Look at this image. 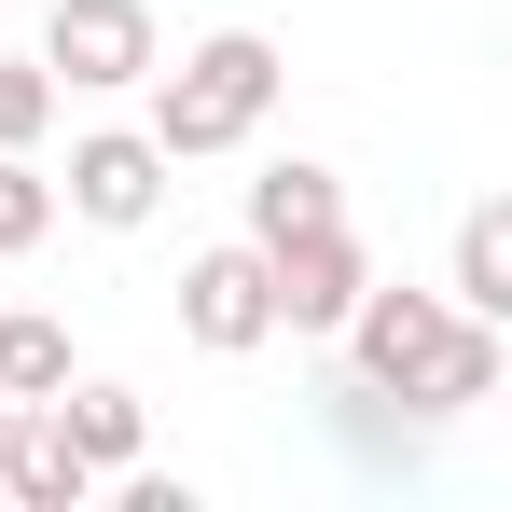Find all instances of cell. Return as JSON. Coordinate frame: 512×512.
<instances>
[{
  "mask_svg": "<svg viewBox=\"0 0 512 512\" xmlns=\"http://www.w3.org/2000/svg\"><path fill=\"white\" fill-rule=\"evenodd\" d=\"M360 236L346 222H319V236H277L263 250V291H277V333H346V305H360Z\"/></svg>",
  "mask_w": 512,
  "mask_h": 512,
  "instance_id": "cell-6",
  "label": "cell"
},
{
  "mask_svg": "<svg viewBox=\"0 0 512 512\" xmlns=\"http://www.w3.org/2000/svg\"><path fill=\"white\" fill-rule=\"evenodd\" d=\"M0 429H14V402H0Z\"/></svg>",
  "mask_w": 512,
  "mask_h": 512,
  "instance_id": "cell-14",
  "label": "cell"
},
{
  "mask_svg": "<svg viewBox=\"0 0 512 512\" xmlns=\"http://www.w3.org/2000/svg\"><path fill=\"white\" fill-rule=\"evenodd\" d=\"M153 56H167V28H153L139 0H56V14H42L56 97H125V84H153Z\"/></svg>",
  "mask_w": 512,
  "mask_h": 512,
  "instance_id": "cell-3",
  "label": "cell"
},
{
  "mask_svg": "<svg viewBox=\"0 0 512 512\" xmlns=\"http://www.w3.org/2000/svg\"><path fill=\"white\" fill-rule=\"evenodd\" d=\"M56 208H84L97 236H139V222L167 208V153H153L139 125H84L70 167H56Z\"/></svg>",
  "mask_w": 512,
  "mask_h": 512,
  "instance_id": "cell-4",
  "label": "cell"
},
{
  "mask_svg": "<svg viewBox=\"0 0 512 512\" xmlns=\"http://www.w3.org/2000/svg\"><path fill=\"white\" fill-rule=\"evenodd\" d=\"M56 388H70V319L14 305L0 319V402H56Z\"/></svg>",
  "mask_w": 512,
  "mask_h": 512,
  "instance_id": "cell-11",
  "label": "cell"
},
{
  "mask_svg": "<svg viewBox=\"0 0 512 512\" xmlns=\"http://www.w3.org/2000/svg\"><path fill=\"white\" fill-rule=\"evenodd\" d=\"M277 84H291V70H277V42H263V28H208V42H194L180 70L153 56V125H139V139H153L167 167H208V153L263 139Z\"/></svg>",
  "mask_w": 512,
  "mask_h": 512,
  "instance_id": "cell-2",
  "label": "cell"
},
{
  "mask_svg": "<svg viewBox=\"0 0 512 512\" xmlns=\"http://www.w3.org/2000/svg\"><path fill=\"white\" fill-rule=\"evenodd\" d=\"M0 499L14 512H84L97 499V471H84V443L56 429V402H14V429H0Z\"/></svg>",
  "mask_w": 512,
  "mask_h": 512,
  "instance_id": "cell-7",
  "label": "cell"
},
{
  "mask_svg": "<svg viewBox=\"0 0 512 512\" xmlns=\"http://www.w3.org/2000/svg\"><path fill=\"white\" fill-rule=\"evenodd\" d=\"M180 333L208 346V360H250V346H277V291H263V250H250V236L180 263Z\"/></svg>",
  "mask_w": 512,
  "mask_h": 512,
  "instance_id": "cell-5",
  "label": "cell"
},
{
  "mask_svg": "<svg viewBox=\"0 0 512 512\" xmlns=\"http://www.w3.org/2000/svg\"><path fill=\"white\" fill-rule=\"evenodd\" d=\"M346 374L388 388L402 416H471V402H499L512 346H499V319H457L443 291H374V277H360V305H346Z\"/></svg>",
  "mask_w": 512,
  "mask_h": 512,
  "instance_id": "cell-1",
  "label": "cell"
},
{
  "mask_svg": "<svg viewBox=\"0 0 512 512\" xmlns=\"http://www.w3.org/2000/svg\"><path fill=\"white\" fill-rule=\"evenodd\" d=\"M56 429L84 443V471L111 485V471H139V443H153V402H139V388H111V374H70V388H56Z\"/></svg>",
  "mask_w": 512,
  "mask_h": 512,
  "instance_id": "cell-8",
  "label": "cell"
},
{
  "mask_svg": "<svg viewBox=\"0 0 512 512\" xmlns=\"http://www.w3.org/2000/svg\"><path fill=\"white\" fill-rule=\"evenodd\" d=\"M443 305H457V319H512V208H499V194L457 222V277H443Z\"/></svg>",
  "mask_w": 512,
  "mask_h": 512,
  "instance_id": "cell-10",
  "label": "cell"
},
{
  "mask_svg": "<svg viewBox=\"0 0 512 512\" xmlns=\"http://www.w3.org/2000/svg\"><path fill=\"white\" fill-rule=\"evenodd\" d=\"M42 125H56V70L42 56H0V153H42Z\"/></svg>",
  "mask_w": 512,
  "mask_h": 512,
  "instance_id": "cell-13",
  "label": "cell"
},
{
  "mask_svg": "<svg viewBox=\"0 0 512 512\" xmlns=\"http://www.w3.org/2000/svg\"><path fill=\"white\" fill-rule=\"evenodd\" d=\"M319 222H346V180L319 167V153H277V167L250 180V250H277V236H319Z\"/></svg>",
  "mask_w": 512,
  "mask_h": 512,
  "instance_id": "cell-9",
  "label": "cell"
},
{
  "mask_svg": "<svg viewBox=\"0 0 512 512\" xmlns=\"http://www.w3.org/2000/svg\"><path fill=\"white\" fill-rule=\"evenodd\" d=\"M56 236V167H28V153H0V263L42 250Z\"/></svg>",
  "mask_w": 512,
  "mask_h": 512,
  "instance_id": "cell-12",
  "label": "cell"
}]
</instances>
